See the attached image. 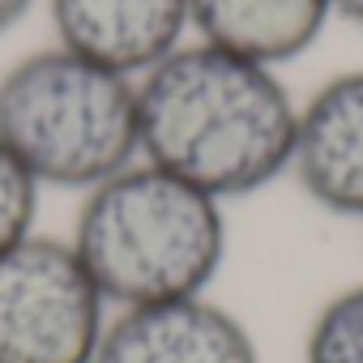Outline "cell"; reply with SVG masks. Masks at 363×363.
I'll list each match as a JSON object with an SVG mask.
<instances>
[{
  "mask_svg": "<svg viewBox=\"0 0 363 363\" xmlns=\"http://www.w3.org/2000/svg\"><path fill=\"white\" fill-rule=\"evenodd\" d=\"M107 320L69 235L35 231L0 257V363H90Z\"/></svg>",
  "mask_w": 363,
  "mask_h": 363,
  "instance_id": "277c9868",
  "label": "cell"
},
{
  "mask_svg": "<svg viewBox=\"0 0 363 363\" xmlns=\"http://www.w3.org/2000/svg\"><path fill=\"white\" fill-rule=\"evenodd\" d=\"M90 363H261L252 329L214 295L111 312Z\"/></svg>",
  "mask_w": 363,
  "mask_h": 363,
  "instance_id": "5b68a950",
  "label": "cell"
},
{
  "mask_svg": "<svg viewBox=\"0 0 363 363\" xmlns=\"http://www.w3.org/2000/svg\"><path fill=\"white\" fill-rule=\"evenodd\" d=\"M193 39L282 69L316 48L333 22V0H189Z\"/></svg>",
  "mask_w": 363,
  "mask_h": 363,
  "instance_id": "ba28073f",
  "label": "cell"
},
{
  "mask_svg": "<svg viewBox=\"0 0 363 363\" xmlns=\"http://www.w3.org/2000/svg\"><path fill=\"white\" fill-rule=\"evenodd\" d=\"M295 120L299 103L278 69L201 39L137 77L141 158L223 206L291 175Z\"/></svg>",
  "mask_w": 363,
  "mask_h": 363,
  "instance_id": "6da1fadb",
  "label": "cell"
},
{
  "mask_svg": "<svg viewBox=\"0 0 363 363\" xmlns=\"http://www.w3.org/2000/svg\"><path fill=\"white\" fill-rule=\"evenodd\" d=\"M35 5L39 0H0V35H9L18 22H26Z\"/></svg>",
  "mask_w": 363,
  "mask_h": 363,
  "instance_id": "8fae6325",
  "label": "cell"
},
{
  "mask_svg": "<svg viewBox=\"0 0 363 363\" xmlns=\"http://www.w3.org/2000/svg\"><path fill=\"white\" fill-rule=\"evenodd\" d=\"M43 5L65 52L133 82L193 35L189 0H43Z\"/></svg>",
  "mask_w": 363,
  "mask_h": 363,
  "instance_id": "52a82bcc",
  "label": "cell"
},
{
  "mask_svg": "<svg viewBox=\"0 0 363 363\" xmlns=\"http://www.w3.org/2000/svg\"><path fill=\"white\" fill-rule=\"evenodd\" d=\"M227 240V206L145 158L82 193L69 235L111 312L210 295Z\"/></svg>",
  "mask_w": 363,
  "mask_h": 363,
  "instance_id": "7a4b0ae2",
  "label": "cell"
},
{
  "mask_svg": "<svg viewBox=\"0 0 363 363\" xmlns=\"http://www.w3.org/2000/svg\"><path fill=\"white\" fill-rule=\"evenodd\" d=\"M303 363H363V282L316 308L303 333Z\"/></svg>",
  "mask_w": 363,
  "mask_h": 363,
  "instance_id": "9c48e42d",
  "label": "cell"
},
{
  "mask_svg": "<svg viewBox=\"0 0 363 363\" xmlns=\"http://www.w3.org/2000/svg\"><path fill=\"white\" fill-rule=\"evenodd\" d=\"M39 197L35 175L0 145V257L39 231Z\"/></svg>",
  "mask_w": 363,
  "mask_h": 363,
  "instance_id": "30bf717a",
  "label": "cell"
},
{
  "mask_svg": "<svg viewBox=\"0 0 363 363\" xmlns=\"http://www.w3.org/2000/svg\"><path fill=\"white\" fill-rule=\"evenodd\" d=\"M0 145L39 189L82 197L141 158L137 82L60 43L35 48L0 73Z\"/></svg>",
  "mask_w": 363,
  "mask_h": 363,
  "instance_id": "3957f363",
  "label": "cell"
},
{
  "mask_svg": "<svg viewBox=\"0 0 363 363\" xmlns=\"http://www.w3.org/2000/svg\"><path fill=\"white\" fill-rule=\"evenodd\" d=\"M333 18H346L350 26H363V0H333Z\"/></svg>",
  "mask_w": 363,
  "mask_h": 363,
  "instance_id": "7c38bea8",
  "label": "cell"
},
{
  "mask_svg": "<svg viewBox=\"0 0 363 363\" xmlns=\"http://www.w3.org/2000/svg\"><path fill=\"white\" fill-rule=\"evenodd\" d=\"M291 175L325 214L363 218V69L333 73L299 103Z\"/></svg>",
  "mask_w": 363,
  "mask_h": 363,
  "instance_id": "8992f818",
  "label": "cell"
}]
</instances>
